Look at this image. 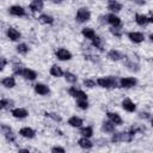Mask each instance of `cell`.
<instances>
[{"instance_id": "obj_40", "label": "cell", "mask_w": 153, "mask_h": 153, "mask_svg": "<svg viewBox=\"0 0 153 153\" xmlns=\"http://www.w3.org/2000/svg\"><path fill=\"white\" fill-rule=\"evenodd\" d=\"M140 117H145V118H147V117H148V114H147V112H141V114H140Z\"/></svg>"}, {"instance_id": "obj_19", "label": "cell", "mask_w": 153, "mask_h": 153, "mask_svg": "<svg viewBox=\"0 0 153 153\" xmlns=\"http://www.w3.org/2000/svg\"><path fill=\"white\" fill-rule=\"evenodd\" d=\"M106 115H108V118H109L112 123H115L116 126L122 124V118L120 117V115H118V114H116V112H108Z\"/></svg>"}, {"instance_id": "obj_33", "label": "cell", "mask_w": 153, "mask_h": 153, "mask_svg": "<svg viewBox=\"0 0 153 153\" xmlns=\"http://www.w3.org/2000/svg\"><path fill=\"white\" fill-rule=\"evenodd\" d=\"M92 44H93V47H96V48H98V49H103V48H102V39H100V37H98V36H96V37L92 39Z\"/></svg>"}, {"instance_id": "obj_45", "label": "cell", "mask_w": 153, "mask_h": 153, "mask_svg": "<svg viewBox=\"0 0 153 153\" xmlns=\"http://www.w3.org/2000/svg\"><path fill=\"white\" fill-rule=\"evenodd\" d=\"M151 122H152V126H153V118H152V121H151Z\"/></svg>"}, {"instance_id": "obj_25", "label": "cell", "mask_w": 153, "mask_h": 153, "mask_svg": "<svg viewBox=\"0 0 153 153\" xmlns=\"http://www.w3.org/2000/svg\"><path fill=\"white\" fill-rule=\"evenodd\" d=\"M108 57H109L110 60H112V61H118V60H121L123 56H122V54H121L120 51L112 49V50H110V51L108 53Z\"/></svg>"}, {"instance_id": "obj_32", "label": "cell", "mask_w": 153, "mask_h": 153, "mask_svg": "<svg viewBox=\"0 0 153 153\" xmlns=\"http://www.w3.org/2000/svg\"><path fill=\"white\" fill-rule=\"evenodd\" d=\"M76 105L82 109V110H86L88 108V103H87V99H76Z\"/></svg>"}, {"instance_id": "obj_43", "label": "cell", "mask_w": 153, "mask_h": 153, "mask_svg": "<svg viewBox=\"0 0 153 153\" xmlns=\"http://www.w3.org/2000/svg\"><path fill=\"white\" fill-rule=\"evenodd\" d=\"M131 1H135V2H137V4H140V5H142V4H141L139 0H131Z\"/></svg>"}, {"instance_id": "obj_8", "label": "cell", "mask_w": 153, "mask_h": 153, "mask_svg": "<svg viewBox=\"0 0 153 153\" xmlns=\"http://www.w3.org/2000/svg\"><path fill=\"white\" fill-rule=\"evenodd\" d=\"M8 12L12 14V16H16V17H23L25 16V10L19 6V5H14V6H11L8 8Z\"/></svg>"}, {"instance_id": "obj_10", "label": "cell", "mask_w": 153, "mask_h": 153, "mask_svg": "<svg viewBox=\"0 0 153 153\" xmlns=\"http://www.w3.org/2000/svg\"><path fill=\"white\" fill-rule=\"evenodd\" d=\"M11 114H12V116H13V117L19 118V120L25 118V117L29 115L27 110H26V109H23V108H17V109H13V110L11 111Z\"/></svg>"}, {"instance_id": "obj_41", "label": "cell", "mask_w": 153, "mask_h": 153, "mask_svg": "<svg viewBox=\"0 0 153 153\" xmlns=\"http://www.w3.org/2000/svg\"><path fill=\"white\" fill-rule=\"evenodd\" d=\"M149 39L153 42V33H151V35H149Z\"/></svg>"}, {"instance_id": "obj_17", "label": "cell", "mask_w": 153, "mask_h": 153, "mask_svg": "<svg viewBox=\"0 0 153 153\" xmlns=\"http://www.w3.org/2000/svg\"><path fill=\"white\" fill-rule=\"evenodd\" d=\"M1 84H2V86H5L6 88H12V87L16 86V80H14L13 76H6V78H4V79L1 80Z\"/></svg>"}, {"instance_id": "obj_18", "label": "cell", "mask_w": 153, "mask_h": 153, "mask_svg": "<svg viewBox=\"0 0 153 153\" xmlns=\"http://www.w3.org/2000/svg\"><path fill=\"white\" fill-rule=\"evenodd\" d=\"M135 22H136V24H139L140 26H145V25H147V24L149 23V18L146 17L145 14H136V16H135Z\"/></svg>"}, {"instance_id": "obj_23", "label": "cell", "mask_w": 153, "mask_h": 153, "mask_svg": "<svg viewBox=\"0 0 153 153\" xmlns=\"http://www.w3.org/2000/svg\"><path fill=\"white\" fill-rule=\"evenodd\" d=\"M81 33H82V36H84L85 38L91 39V41L96 37V32H94V30H93V29H91V27H85V29H82Z\"/></svg>"}, {"instance_id": "obj_21", "label": "cell", "mask_w": 153, "mask_h": 153, "mask_svg": "<svg viewBox=\"0 0 153 153\" xmlns=\"http://www.w3.org/2000/svg\"><path fill=\"white\" fill-rule=\"evenodd\" d=\"M108 8L112 12H118L122 10V5L116 1V0H109V4H108Z\"/></svg>"}, {"instance_id": "obj_44", "label": "cell", "mask_w": 153, "mask_h": 153, "mask_svg": "<svg viewBox=\"0 0 153 153\" xmlns=\"http://www.w3.org/2000/svg\"><path fill=\"white\" fill-rule=\"evenodd\" d=\"M149 22H151V23H153V16H152V17L149 18Z\"/></svg>"}, {"instance_id": "obj_24", "label": "cell", "mask_w": 153, "mask_h": 153, "mask_svg": "<svg viewBox=\"0 0 153 153\" xmlns=\"http://www.w3.org/2000/svg\"><path fill=\"white\" fill-rule=\"evenodd\" d=\"M115 123H112L110 120L109 121H105V122H103V126H102V129L104 130V131H106V133H114L115 131Z\"/></svg>"}, {"instance_id": "obj_38", "label": "cell", "mask_w": 153, "mask_h": 153, "mask_svg": "<svg viewBox=\"0 0 153 153\" xmlns=\"http://www.w3.org/2000/svg\"><path fill=\"white\" fill-rule=\"evenodd\" d=\"M6 63H7V61H6V59L5 57H1V69H4L5 68V66H6Z\"/></svg>"}, {"instance_id": "obj_16", "label": "cell", "mask_w": 153, "mask_h": 153, "mask_svg": "<svg viewBox=\"0 0 153 153\" xmlns=\"http://www.w3.org/2000/svg\"><path fill=\"white\" fill-rule=\"evenodd\" d=\"M22 76H24V78L27 79V80H35L36 76H37V73H36L35 71H32V69L24 68V69H23V74H22Z\"/></svg>"}, {"instance_id": "obj_1", "label": "cell", "mask_w": 153, "mask_h": 153, "mask_svg": "<svg viewBox=\"0 0 153 153\" xmlns=\"http://www.w3.org/2000/svg\"><path fill=\"white\" fill-rule=\"evenodd\" d=\"M134 137V134L131 131H120L115 133L111 136V142L117 143V142H130Z\"/></svg>"}, {"instance_id": "obj_20", "label": "cell", "mask_w": 153, "mask_h": 153, "mask_svg": "<svg viewBox=\"0 0 153 153\" xmlns=\"http://www.w3.org/2000/svg\"><path fill=\"white\" fill-rule=\"evenodd\" d=\"M78 143H79V146H80L81 148H84V149H90V148H92V146H93V143L88 140V137H85V136H82V137L78 141Z\"/></svg>"}, {"instance_id": "obj_6", "label": "cell", "mask_w": 153, "mask_h": 153, "mask_svg": "<svg viewBox=\"0 0 153 153\" xmlns=\"http://www.w3.org/2000/svg\"><path fill=\"white\" fill-rule=\"evenodd\" d=\"M1 130H2V134H4V136L6 137V140H7V141L13 142V141L16 140V135H14L13 130H12L8 126L2 124V126H1Z\"/></svg>"}, {"instance_id": "obj_14", "label": "cell", "mask_w": 153, "mask_h": 153, "mask_svg": "<svg viewBox=\"0 0 153 153\" xmlns=\"http://www.w3.org/2000/svg\"><path fill=\"white\" fill-rule=\"evenodd\" d=\"M122 108H123L126 111H128V112H134V111L136 110L135 104H134L130 99H124V100L122 102Z\"/></svg>"}, {"instance_id": "obj_11", "label": "cell", "mask_w": 153, "mask_h": 153, "mask_svg": "<svg viewBox=\"0 0 153 153\" xmlns=\"http://www.w3.org/2000/svg\"><path fill=\"white\" fill-rule=\"evenodd\" d=\"M6 35L7 37L11 39V41H18L20 38V32L18 30H16L14 27H7V31H6Z\"/></svg>"}, {"instance_id": "obj_39", "label": "cell", "mask_w": 153, "mask_h": 153, "mask_svg": "<svg viewBox=\"0 0 153 153\" xmlns=\"http://www.w3.org/2000/svg\"><path fill=\"white\" fill-rule=\"evenodd\" d=\"M7 103H8V102H7L6 99H4V98H2V99H1V108H2V109H5V108L7 106Z\"/></svg>"}, {"instance_id": "obj_13", "label": "cell", "mask_w": 153, "mask_h": 153, "mask_svg": "<svg viewBox=\"0 0 153 153\" xmlns=\"http://www.w3.org/2000/svg\"><path fill=\"white\" fill-rule=\"evenodd\" d=\"M19 134L23 136V137H26V139H32L35 137V130L32 128H29V127H24L19 130Z\"/></svg>"}, {"instance_id": "obj_28", "label": "cell", "mask_w": 153, "mask_h": 153, "mask_svg": "<svg viewBox=\"0 0 153 153\" xmlns=\"http://www.w3.org/2000/svg\"><path fill=\"white\" fill-rule=\"evenodd\" d=\"M38 20L42 23V24H53L54 19L51 16H48V14H41L38 17Z\"/></svg>"}, {"instance_id": "obj_30", "label": "cell", "mask_w": 153, "mask_h": 153, "mask_svg": "<svg viewBox=\"0 0 153 153\" xmlns=\"http://www.w3.org/2000/svg\"><path fill=\"white\" fill-rule=\"evenodd\" d=\"M17 51H18L19 54H22V55H25V54L29 51V47H27L25 43H20V44L17 45Z\"/></svg>"}, {"instance_id": "obj_5", "label": "cell", "mask_w": 153, "mask_h": 153, "mask_svg": "<svg viewBox=\"0 0 153 153\" xmlns=\"http://www.w3.org/2000/svg\"><path fill=\"white\" fill-rule=\"evenodd\" d=\"M68 92H69V94H71L72 97H74V98H76V99H87V94H86L84 91H81V90H79V88H76V87H74V86L69 87Z\"/></svg>"}, {"instance_id": "obj_29", "label": "cell", "mask_w": 153, "mask_h": 153, "mask_svg": "<svg viewBox=\"0 0 153 153\" xmlns=\"http://www.w3.org/2000/svg\"><path fill=\"white\" fill-rule=\"evenodd\" d=\"M80 134L85 137H91L93 135V129L91 127H84L80 129Z\"/></svg>"}, {"instance_id": "obj_3", "label": "cell", "mask_w": 153, "mask_h": 153, "mask_svg": "<svg viewBox=\"0 0 153 153\" xmlns=\"http://www.w3.org/2000/svg\"><path fill=\"white\" fill-rule=\"evenodd\" d=\"M91 18V13L87 8L82 7V8H79L78 12H76V16H75V20L78 23H85L87 20H90Z\"/></svg>"}, {"instance_id": "obj_27", "label": "cell", "mask_w": 153, "mask_h": 153, "mask_svg": "<svg viewBox=\"0 0 153 153\" xmlns=\"http://www.w3.org/2000/svg\"><path fill=\"white\" fill-rule=\"evenodd\" d=\"M50 74H51L53 76L59 78V76H62V75H63V72H62V69H61L59 66L54 65V66L50 68Z\"/></svg>"}, {"instance_id": "obj_12", "label": "cell", "mask_w": 153, "mask_h": 153, "mask_svg": "<svg viewBox=\"0 0 153 153\" xmlns=\"http://www.w3.org/2000/svg\"><path fill=\"white\" fill-rule=\"evenodd\" d=\"M35 91H36L38 94H41V96H47V94H49V92H50L49 87H48L47 85H44V84H36V85H35Z\"/></svg>"}, {"instance_id": "obj_15", "label": "cell", "mask_w": 153, "mask_h": 153, "mask_svg": "<svg viewBox=\"0 0 153 153\" xmlns=\"http://www.w3.org/2000/svg\"><path fill=\"white\" fill-rule=\"evenodd\" d=\"M106 18H108V22L112 25V27H120L121 24H122V23H121V19H120L116 14H109Z\"/></svg>"}, {"instance_id": "obj_36", "label": "cell", "mask_w": 153, "mask_h": 153, "mask_svg": "<svg viewBox=\"0 0 153 153\" xmlns=\"http://www.w3.org/2000/svg\"><path fill=\"white\" fill-rule=\"evenodd\" d=\"M111 32H112L115 36H117V37L121 36V31L118 30V27H112V29H111Z\"/></svg>"}, {"instance_id": "obj_2", "label": "cell", "mask_w": 153, "mask_h": 153, "mask_svg": "<svg viewBox=\"0 0 153 153\" xmlns=\"http://www.w3.org/2000/svg\"><path fill=\"white\" fill-rule=\"evenodd\" d=\"M97 84H98L100 87H104V88H114V87H117V81H116V79H114L112 76L98 78V79H97Z\"/></svg>"}, {"instance_id": "obj_26", "label": "cell", "mask_w": 153, "mask_h": 153, "mask_svg": "<svg viewBox=\"0 0 153 153\" xmlns=\"http://www.w3.org/2000/svg\"><path fill=\"white\" fill-rule=\"evenodd\" d=\"M68 124L72 126V127H81L82 126V120L80 117H76V116H72L69 120H68Z\"/></svg>"}, {"instance_id": "obj_34", "label": "cell", "mask_w": 153, "mask_h": 153, "mask_svg": "<svg viewBox=\"0 0 153 153\" xmlns=\"http://www.w3.org/2000/svg\"><path fill=\"white\" fill-rule=\"evenodd\" d=\"M47 117H50L51 120H54V121H56V122H60L61 121V117L59 116V115H56V114H53V112H45L44 114Z\"/></svg>"}, {"instance_id": "obj_4", "label": "cell", "mask_w": 153, "mask_h": 153, "mask_svg": "<svg viewBox=\"0 0 153 153\" xmlns=\"http://www.w3.org/2000/svg\"><path fill=\"white\" fill-rule=\"evenodd\" d=\"M55 55H56V57H57L59 60H61V61H67V60H71V59H72L71 51H68V50L65 49V48L57 49V50L55 51Z\"/></svg>"}, {"instance_id": "obj_37", "label": "cell", "mask_w": 153, "mask_h": 153, "mask_svg": "<svg viewBox=\"0 0 153 153\" xmlns=\"http://www.w3.org/2000/svg\"><path fill=\"white\" fill-rule=\"evenodd\" d=\"M51 152H61V153H65L66 149L62 148V147H53V148H51Z\"/></svg>"}, {"instance_id": "obj_9", "label": "cell", "mask_w": 153, "mask_h": 153, "mask_svg": "<svg viewBox=\"0 0 153 153\" xmlns=\"http://www.w3.org/2000/svg\"><path fill=\"white\" fill-rule=\"evenodd\" d=\"M128 37H129V39H130L131 42H134V43H141V42L145 39L143 33L137 32V31H131V32H129V33H128Z\"/></svg>"}, {"instance_id": "obj_22", "label": "cell", "mask_w": 153, "mask_h": 153, "mask_svg": "<svg viewBox=\"0 0 153 153\" xmlns=\"http://www.w3.org/2000/svg\"><path fill=\"white\" fill-rule=\"evenodd\" d=\"M30 10L32 11V12H38V11H41L42 8H43V1L42 0H33L31 4H30Z\"/></svg>"}, {"instance_id": "obj_7", "label": "cell", "mask_w": 153, "mask_h": 153, "mask_svg": "<svg viewBox=\"0 0 153 153\" xmlns=\"http://www.w3.org/2000/svg\"><path fill=\"white\" fill-rule=\"evenodd\" d=\"M136 79L135 78H133V76H129V78H122L121 80H120V85L122 86V87H124V88H131V87H134L135 85H136Z\"/></svg>"}, {"instance_id": "obj_42", "label": "cell", "mask_w": 153, "mask_h": 153, "mask_svg": "<svg viewBox=\"0 0 153 153\" xmlns=\"http://www.w3.org/2000/svg\"><path fill=\"white\" fill-rule=\"evenodd\" d=\"M19 152H29V149H19Z\"/></svg>"}, {"instance_id": "obj_35", "label": "cell", "mask_w": 153, "mask_h": 153, "mask_svg": "<svg viewBox=\"0 0 153 153\" xmlns=\"http://www.w3.org/2000/svg\"><path fill=\"white\" fill-rule=\"evenodd\" d=\"M84 85H85L86 87L92 88V87H94V86H96V81H94V80H92V79H85V80H84Z\"/></svg>"}, {"instance_id": "obj_31", "label": "cell", "mask_w": 153, "mask_h": 153, "mask_svg": "<svg viewBox=\"0 0 153 153\" xmlns=\"http://www.w3.org/2000/svg\"><path fill=\"white\" fill-rule=\"evenodd\" d=\"M65 78H66V80H67L68 82H71V84H74V82L78 80L76 75H74V74L71 73V72H67V73L65 74Z\"/></svg>"}]
</instances>
